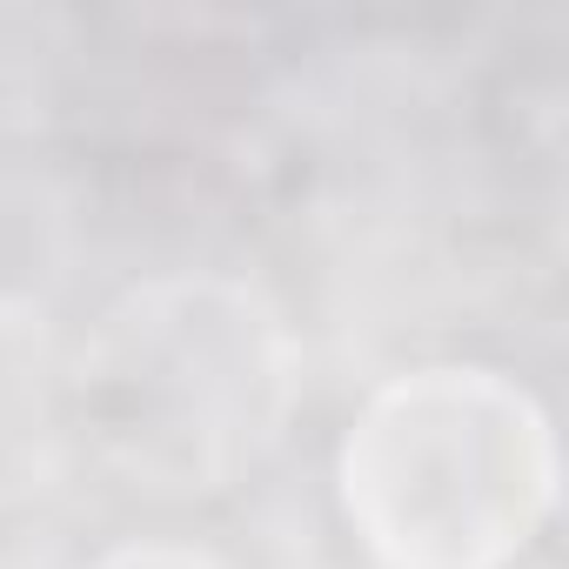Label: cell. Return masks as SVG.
I'll use <instances>...</instances> for the list:
<instances>
[{"mask_svg":"<svg viewBox=\"0 0 569 569\" xmlns=\"http://www.w3.org/2000/svg\"><path fill=\"white\" fill-rule=\"evenodd\" d=\"M549 429L522 389L436 376L396 389L349 449V509L402 569H482L549 509Z\"/></svg>","mask_w":569,"mask_h":569,"instance_id":"1","label":"cell"}]
</instances>
